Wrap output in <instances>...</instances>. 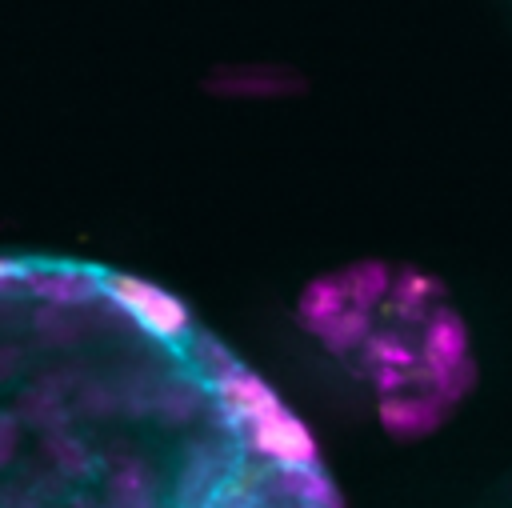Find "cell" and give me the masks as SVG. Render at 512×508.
Masks as SVG:
<instances>
[{"mask_svg":"<svg viewBox=\"0 0 512 508\" xmlns=\"http://www.w3.org/2000/svg\"><path fill=\"white\" fill-rule=\"evenodd\" d=\"M0 508H340L304 420L176 296L0 256Z\"/></svg>","mask_w":512,"mask_h":508,"instance_id":"1","label":"cell"}]
</instances>
